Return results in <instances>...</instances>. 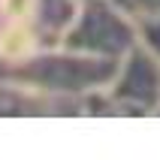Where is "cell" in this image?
Returning a JSON list of instances; mask_svg holds the SVG:
<instances>
[{
  "instance_id": "1",
  "label": "cell",
  "mask_w": 160,
  "mask_h": 160,
  "mask_svg": "<svg viewBox=\"0 0 160 160\" xmlns=\"http://www.w3.org/2000/svg\"><path fill=\"white\" fill-rule=\"evenodd\" d=\"M118 70V61L97 54L72 52L67 45H42L30 58L9 67V79L39 91L58 106H72L82 115V97L91 91L109 88Z\"/></svg>"
},
{
  "instance_id": "2",
  "label": "cell",
  "mask_w": 160,
  "mask_h": 160,
  "mask_svg": "<svg viewBox=\"0 0 160 160\" xmlns=\"http://www.w3.org/2000/svg\"><path fill=\"white\" fill-rule=\"evenodd\" d=\"M136 42V21L124 15L112 0H82L72 21L58 39V45H67L72 52L112 61H121Z\"/></svg>"
},
{
  "instance_id": "3",
  "label": "cell",
  "mask_w": 160,
  "mask_h": 160,
  "mask_svg": "<svg viewBox=\"0 0 160 160\" xmlns=\"http://www.w3.org/2000/svg\"><path fill=\"white\" fill-rule=\"evenodd\" d=\"M109 97L121 115H157L160 109V58L136 42L118 61L109 82Z\"/></svg>"
},
{
  "instance_id": "4",
  "label": "cell",
  "mask_w": 160,
  "mask_h": 160,
  "mask_svg": "<svg viewBox=\"0 0 160 160\" xmlns=\"http://www.w3.org/2000/svg\"><path fill=\"white\" fill-rule=\"evenodd\" d=\"M136 39H139V45H145L151 54L160 58V15L136 18Z\"/></svg>"
},
{
  "instance_id": "5",
  "label": "cell",
  "mask_w": 160,
  "mask_h": 160,
  "mask_svg": "<svg viewBox=\"0 0 160 160\" xmlns=\"http://www.w3.org/2000/svg\"><path fill=\"white\" fill-rule=\"evenodd\" d=\"M124 15L136 18H145V15H160V0H112Z\"/></svg>"
},
{
  "instance_id": "6",
  "label": "cell",
  "mask_w": 160,
  "mask_h": 160,
  "mask_svg": "<svg viewBox=\"0 0 160 160\" xmlns=\"http://www.w3.org/2000/svg\"><path fill=\"white\" fill-rule=\"evenodd\" d=\"M76 3H82V0H76Z\"/></svg>"
}]
</instances>
